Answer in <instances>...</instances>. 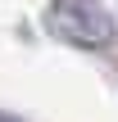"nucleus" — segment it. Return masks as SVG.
Segmentation results:
<instances>
[{"instance_id": "2", "label": "nucleus", "mask_w": 118, "mask_h": 122, "mask_svg": "<svg viewBox=\"0 0 118 122\" xmlns=\"http://www.w3.org/2000/svg\"><path fill=\"white\" fill-rule=\"evenodd\" d=\"M0 122H18V118H9V113H0Z\"/></svg>"}, {"instance_id": "1", "label": "nucleus", "mask_w": 118, "mask_h": 122, "mask_svg": "<svg viewBox=\"0 0 118 122\" xmlns=\"http://www.w3.org/2000/svg\"><path fill=\"white\" fill-rule=\"evenodd\" d=\"M50 27L68 45H82V50H105L118 36L114 18L100 0H50Z\"/></svg>"}]
</instances>
